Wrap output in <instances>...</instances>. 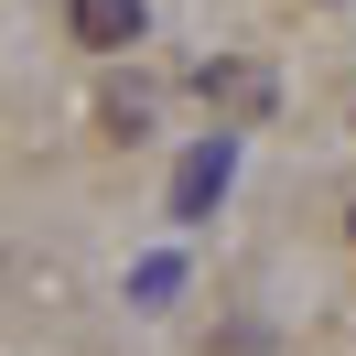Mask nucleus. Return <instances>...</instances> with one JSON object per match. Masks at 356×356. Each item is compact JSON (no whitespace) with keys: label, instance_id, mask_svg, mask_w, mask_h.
I'll list each match as a JSON object with an SVG mask.
<instances>
[{"label":"nucleus","instance_id":"3","mask_svg":"<svg viewBox=\"0 0 356 356\" xmlns=\"http://www.w3.org/2000/svg\"><path fill=\"white\" fill-rule=\"evenodd\" d=\"M216 184H227V140H205V152L173 173V216H205V205H216Z\"/></svg>","mask_w":356,"mask_h":356},{"label":"nucleus","instance_id":"1","mask_svg":"<svg viewBox=\"0 0 356 356\" xmlns=\"http://www.w3.org/2000/svg\"><path fill=\"white\" fill-rule=\"evenodd\" d=\"M65 33H76L87 54H130L140 33H152V11H140V0H76V11H65Z\"/></svg>","mask_w":356,"mask_h":356},{"label":"nucleus","instance_id":"4","mask_svg":"<svg viewBox=\"0 0 356 356\" xmlns=\"http://www.w3.org/2000/svg\"><path fill=\"white\" fill-rule=\"evenodd\" d=\"M140 119H152V97H140V87H108V130H119V140H130V130H140Z\"/></svg>","mask_w":356,"mask_h":356},{"label":"nucleus","instance_id":"2","mask_svg":"<svg viewBox=\"0 0 356 356\" xmlns=\"http://www.w3.org/2000/svg\"><path fill=\"white\" fill-rule=\"evenodd\" d=\"M195 97H205V108H227V119H259V108H270V76H259V65H205Z\"/></svg>","mask_w":356,"mask_h":356},{"label":"nucleus","instance_id":"5","mask_svg":"<svg viewBox=\"0 0 356 356\" xmlns=\"http://www.w3.org/2000/svg\"><path fill=\"white\" fill-rule=\"evenodd\" d=\"M346 227H356V216H346Z\"/></svg>","mask_w":356,"mask_h":356}]
</instances>
